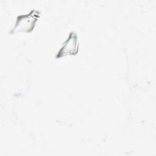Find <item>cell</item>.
Returning a JSON list of instances; mask_svg holds the SVG:
<instances>
[{
	"label": "cell",
	"mask_w": 156,
	"mask_h": 156,
	"mask_svg": "<svg viewBox=\"0 0 156 156\" xmlns=\"http://www.w3.org/2000/svg\"><path fill=\"white\" fill-rule=\"evenodd\" d=\"M40 16V12L34 9L27 14L18 16L15 25L9 32V34H14L21 32H31L34 30Z\"/></svg>",
	"instance_id": "1"
},
{
	"label": "cell",
	"mask_w": 156,
	"mask_h": 156,
	"mask_svg": "<svg viewBox=\"0 0 156 156\" xmlns=\"http://www.w3.org/2000/svg\"><path fill=\"white\" fill-rule=\"evenodd\" d=\"M77 39V34L71 31L67 39L64 41L62 47L57 52L55 58H59L68 55H76L79 51V43Z\"/></svg>",
	"instance_id": "2"
}]
</instances>
